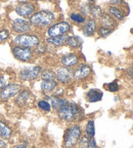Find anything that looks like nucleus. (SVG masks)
Instances as JSON below:
<instances>
[{
    "instance_id": "1",
    "label": "nucleus",
    "mask_w": 133,
    "mask_h": 148,
    "mask_svg": "<svg viewBox=\"0 0 133 148\" xmlns=\"http://www.w3.org/2000/svg\"><path fill=\"white\" fill-rule=\"evenodd\" d=\"M57 18V14L52 10L48 9H41V10L35 11V13L29 18L33 29L38 31H45L47 28L55 23Z\"/></svg>"
},
{
    "instance_id": "2",
    "label": "nucleus",
    "mask_w": 133,
    "mask_h": 148,
    "mask_svg": "<svg viewBox=\"0 0 133 148\" xmlns=\"http://www.w3.org/2000/svg\"><path fill=\"white\" fill-rule=\"evenodd\" d=\"M82 116L83 110L81 109L80 105L76 104V103H72L70 101H69V103L57 109V116L61 120L68 123L79 120L80 118H82Z\"/></svg>"
},
{
    "instance_id": "3",
    "label": "nucleus",
    "mask_w": 133,
    "mask_h": 148,
    "mask_svg": "<svg viewBox=\"0 0 133 148\" xmlns=\"http://www.w3.org/2000/svg\"><path fill=\"white\" fill-rule=\"evenodd\" d=\"M41 41H42V37L36 32L19 34V35H17L12 39L13 45L32 48V49L33 48H35Z\"/></svg>"
},
{
    "instance_id": "4",
    "label": "nucleus",
    "mask_w": 133,
    "mask_h": 148,
    "mask_svg": "<svg viewBox=\"0 0 133 148\" xmlns=\"http://www.w3.org/2000/svg\"><path fill=\"white\" fill-rule=\"evenodd\" d=\"M82 136V130L79 125H72L65 132L63 136V145L65 148H73L77 145Z\"/></svg>"
},
{
    "instance_id": "5",
    "label": "nucleus",
    "mask_w": 133,
    "mask_h": 148,
    "mask_svg": "<svg viewBox=\"0 0 133 148\" xmlns=\"http://www.w3.org/2000/svg\"><path fill=\"white\" fill-rule=\"evenodd\" d=\"M72 31V26L69 22L65 21H59L55 22L51 25L49 28H47L44 32L46 38L48 37H55V36L68 35V33Z\"/></svg>"
},
{
    "instance_id": "6",
    "label": "nucleus",
    "mask_w": 133,
    "mask_h": 148,
    "mask_svg": "<svg viewBox=\"0 0 133 148\" xmlns=\"http://www.w3.org/2000/svg\"><path fill=\"white\" fill-rule=\"evenodd\" d=\"M11 53L15 59L22 62H31L35 58V53L32 48L13 45L11 47Z\"/></svg>"
},
{
    "instance_id": "7",
    "label": "nucleus",
    "mask_w": 133,
    "mask_h": 148,
    "mask_svg": "<svg viewBox=\"0 0 133 148\" xmlns=\"http://www.w3.org/2000/svg\"><path fill=\"white\" fill-rule=\"evenodd\" d=\"M36 10V5L32 1H21L14 6V12L22 18H29L32 16Z\"/></svg>"
},
{
    "instance_id": "8",
    "label": "nucleus",
    "mask_w": 133,
    "mask_h": 148,
    "mask_svg": "<svg viewBox=\"0 0 133 148\" xmlns=\"http://www.w3.org/2000/svg\"><path fill=\"white\" fill-rule=\"evenodd\" d=\"M73 80L76 81H83L89 78L92 75V69L88 63L80 62L78 65H76L74 71H72Z\"/></svg>"
},
{
    "instance_id": "9",
    "label": "nucleus",
    "mask_w": 133,
    "mask_h": 148,
    "mask_svg": "<svg viewBox=\"0 0 133 148\" xmlns=\"http://www.w3.org/2000/svg\"><path fill=\"white\" fill-rule=\"evenodd\" d=\"M42 71L41 65H33L27 66L19 72V78L22 81H33L40 77V73Z\"/></svg>"
},
{
    "instance_id": "10",
    "label": "nucleus",
    "mask_w": 133,
    "mask_h": 148,
    "mask_svg": "<svg viewBox=\"0 0 133 148\" xmlns=\"http://www.w3.org/2000/svg\"><path fill=\"white\" fill-rule=\"evenodd\" d=\"M11 30L15 34H25V33H30L33 32V27L29 20L26 18H15L11 22Z\"/></svg>"
},
{
    "instance_id": "11",
    "label": "nucleus",
    "mask_w": 133,
    "mask_h": 148,
    "mask_svg": "<svg viewBox=\"0 0 133 148\" xmlns=\"http://www.w3.org/2000/svg\"><path fill=\"white\" fill-rule=\"evenodd\" d=\"M22 90L20 84L9 83L6 84L2 89L0 90V99L1 100H8L10 98L18 95L19 92Z\"/></svg>"
},
{
    "instance_id": "12",
    "label": "nucleus",
    "mask_w": 133,
    "mask_h": 148,
    "mask_svg": "<svg viewBox=\"0 0 133 148\" xmlns=\"http://www.w3.org/2000/svg\"><path fill=\"white\" fill-rule=\"evenodd\" d=\"M80 54L76 52H69L65 54L61 55L59 57V63L61 64V66L65 68L72 69L75 68L76 65H78L80 63Z\"/></svg>"
},
{
    "instance_id": "13",
    "label": "nucleus",
    "mask_w": 133,
    "mask_h": 148,
    "mask_svg": "<svg viewBox=\"0 0 133 148\" xmlns=\"http://www.w3.org/2000/svg\"><path fill=\"white\" fill-rule=\"evenodd\" d=\"M55 75H57L55 80H57V83H61L63 85H68V84L73 82V74L71 69L59 66L55 72Z\"/></svg>"
},
{
    "instance_id": "14",
    "label": "nucleus",
    "mask_w": 133,
    "mask_h": 148,
    "mask_svg": "<svg viewBox=\"0 0 133 148\" xmlns=\"http://www.w3.org/2000/svg\"><path fill=\"white\" fill-rule=\"evenodd\" d=\"M98 27L97 21L92 20V18H86L85 23L83 25H81L80 31L83 35L86 36V37H92V36L95 35L96 29Z\"/></svg>"
},
{
    "instance_id": "15",
    "label": "nucleus",
    "mask_w": 133,
    "mask_h": 148,
    "mask_svg": "<svg viewBox=\"0 0 133 148\" xmlns=\"http://www.w3.org/2000/svg\"><path fill=\"white\" fill-rule=\"evenodd\" d=\"M34 99V96L29 90H21L15 98V103L20 107H25L29 105Z\"/></svg>"
},
{
    "instance_id": "16",
    "label": "nucleus",
    "mask_w": 133,
    "mask_h": 148,
    "mask_svg": "<svg viewBox=\"0 0 133 148\" xmlns=\"http://www.w3.org/2000/svg\"><path fill=\"white\" fill-rule=\"evenodd\" d=\"M98 26H103V27H107V28H111L115 30L117 27H118L119 23L115 20V18L112 16L111 14H109L108 12H105L101 14V16L99 18V20L97 21Z\"/></svg>"
},
{
    "instance_id": "17",
    "label": "nucleus",
    "mask_w": 133,
    "mask_h": 148,
    "mask_svg": "<svg viewBox=\"0 0 133 148\" xmlns=\"http://www.w3.org/2000/svg\"><path fill=\"white\" fill-rule=\"evenodd\" d=\"M107 12L111 14L117 22H123L126 18V12L122 6H113V5H109L107 8Z\"/></svg>"
},
{
    "instance_id": "18",
    "label": "nucleus",
    "mask_w": 133,
    "mask_h": 148,
    "mask_svg": "<svg viewBox=\"0 0 133 148\" xmlns=\"http://www.w3.org/2000/svg\"><path fill=\"white\" fill-rule=\"evenodd\" d=\"M69 35H61V36H55V37H48L44 40L46 44L48 46H51V47H61V46H65L67 43V39H68Z\"/></svg>"
},
{
    "instance_id": "19",
    "label": "nucleus",
    "mask_w": 133,
    "mask_h": 148,
    "mask_svg": "<svg viewBox=\"0 0 133 148\" xmlns=\"http://www.w3.org/2000/svg\"><path fill=\"white\" fill-rule=\"evenodd\" d=\"M45 99H47V100H49L48 102L50 103V106L53 107L54 109H59L61 108V106H63V105H65L67 103H69L68 100H65V99H63V98L61 97H57V96H54V95H51V96H47V97H45Z\"/></svg>"
},
{
    "instance_id": "20",
    "label": "nucleus",
    "mask_w": 133,
    "mask_h": 148,
    "mask_svg": "<svg viewBox=\"0 0 133 148\" xmlns=\"http://www.w3.org/2000/svg\"><path fill=\"white\" fill-rule=\"evenodd\" d=\"M65 45L68 46L69 48H71V49H73V50H76V49L81 48V46L83 45V40L81 37L76 36V35L69 36L68 39H67Z\"/></svg>"
},
{
    "instance_id": "21",
    "label": "nucleus",
    "mask_w": 133,
    "mask_h": 148,
    "mask_svg": "<svg viewBox=\"0 0 133 148\" xmlns=\"http://www.w3.org/2000/svg\"><path fill=\"white\" fill-rule=\"evenodd\" d=\"M57 88V80H42L41 82V90L42 92L48 94L52 93L55 89Z\"/></svg>"
},
{
    "instance_id": "22",
    "label": "nucleus",
    "mask_w": 133,
    "mask_h": 148,
    "mask_svg": "<svg viewBox=\"0 0 133 148\" xmlns=\"http://www.w3.org/2000/svg\"><path fill=\"white\" fill-rule=\"evenodd\" d=\"M103 91H101L99 89H91L87 92L86 94V98L89 102L93 103V102H98L103 99Z\"/></svg>"
},
{
    "instance_id": "23",
    "label": "nucleus",
    "mask_w": 133,
    "mask_h": 148,
    "mask_svg": "<svg viewBox=\"0 0 133 148\" xmlns=\"http://www.w3.org/2000/svg\"><path fill=\"white\" fill-rule=\"evenodd\" d=\"M103 13V9L101 8L99 5L95 4V3L90 4V12H89V18H90L98 21Z\"/></svg>"
},
{
    "instance_id": "24",
    "label": "nucleus",
    "mask_w": 133,
    "mask_h": 148,
    "mask_svg": "<svg viewBox=\"0 0 133 148\" xmlns=\"http://www.w3.org/2000/svg\"><path fill=\"white\" fill-rule=\"evenodd\" d=\"M12 131L9 128V126L5 122L0 121V137L3 140H7L11 137Z\"/></svg>"
},
{
    "instance_id": "25",
    "label": "nucleus",
    "mask_w": 133,
    "mask_h": 148,
    "mask_svg": "<svg viewBox=\"0 0 133 148\" xmlns=\"http://www.w3.org/2000/svg\"><path fill=\"white\" fill-rule=\"evenodd\" d=\"M69 16H70V20L72 21L74 24L79 25V26L84 24L86 18H85L84 15L81 14L79 11H72V12L69 13Z\"/></svg>"
},
{
    "instance_id": "26",
    "label": "nucleus",
    "mask_w": 133,
    "mask_h": 148,
    "mask_svg": "<svg viewBox=\"0 0 133 148\" xmlns=\"http://www.w3.org/2000/svg\"><path fill=\"white\" fill-rule=\"evenodd\" d=\"M114 31H115L114 29L107 28V27H103V26H98L97 29H96L95 34H97L98 37H101V38H108L111 34H113Z\"/></svg>"
},
{
    "instance_id": "27",
    "label": "nucleus",
    "mask_w": 133,
    "mask_h": 148,
    "mask_svg": "<svg viewBox=\"0 0 133 148\" xmlns=\"http://www.w3.org/2000/svg\"><path fill=\"white\" fill-rule=\"evenodd\" d=\"M48 48L49 46L44 41H41L35 48H33V50H34L35 55H45L48 52Z\"/></svg>"
},
{
    "instance_id": "28",
    "label": "nucleus",
    "mask_w": 133,
    "mask_h": 148,
    "mask_svg": "<svg viewBox=\"0 0 133 148\" xmlns=\"http://www.w3.org/2000/svg\"><path fill=\"white\" fill-rule=\"evenodd\" d=\"M40 77H41L42 80H55L57 78V75H55V72L51 69H45V70H42L41 73H40Z\"/></svg>"
},
{
    "instance_id": "29",
    "label": "nucleus",
    "mask_w": 133,
    "mask_h": 148,
    "mask_svg": "<svg viewBox=\"0 0 133 148\" xmlns=\"http://www.w3.org/2000/svg\"><path fill=\"white\" fill-rule=\"evenodd\" d=\"M85 133L86 136L88 138H94V135H95V126H94V121L93 120H89L87 121V124H86L85 127Z\"/></svg>"
},
{
    "instance_id": "30",
    "label": "nucleus",
    "mask_w": 133,
    "mask_h": 148,
    "mask_svg": "<svg viewBox=\"0 0 133 148\" xmlns=\"http://www.w3.org/2000/svg\"><path fill=\"white\" fill-rule=\"evenodd\" d=\"M78 11L81 13L82 15H84L85 18L89 16V12H90V3L87 2H83L81 3L78 6Z\"/></svg>"
},
{
    "instance_id": "31",
    "label": "nucleus",
    "mask_w": 133,
    "mask_h": 148,
    "mask_svg": "<svg viewBox=\"0 0 133 148\" xmlns=\"http://www.w3.org/2000/svg\"><path fill=\"white\" fill-rule=\"evenodd\" d=\"M10 38V31L6 28L0 29V44H3Z\"/></svg>"
},
{
    "instance_id": "32",
    "label": "nucleus",
    "mask_w": 133,
    "mask_h": 148,
    "mask_svg": "<svg viewBox=\"0 0 133 148\" xmlns=\"http://www.w3.org/2000/svg\"><path fill=\"white\" fill-rule=\"evenodd\" d=\"M38 107L43 111H46V112H49L51 110L50 103L48 102L47 100H39L38 101Z\"/></svg>"
},
{
    "instance_id": "33",
    "label": "nucleus",
    "mask_w": 133,
    "mask_h": 148,
    "mask_svg": "<svg viewBox=\"0 0 133 148\" xmlns=\"http://www.w3.org/2000/svg\"><path fill=\"white\" fill-rule=\"evenodd\" d=\"M119 84H118V81L115 80L111 83H109L107 85V89L109 90L110 92H118L119 91Z\"/></svg>"
},
{
    "instance_id": "34",
    "label": "nucleus",
    "mask_w": 133,
    "mask_h": 148,
    "mask_svg": "<svg viewBox=\"0 0 133 148\" xmlns=\"http://www.w3.org/2000/svg\"><path fill=\"white\" fill-rule=\"evenodd\" d=\"M125 0H111L110 1V5H113V6H122L125 5Z\"/></svg>"
},
{
    "instance_id": "35",
    "label": "nucleus",
    "mask_w": 133,
    "mask_h": 148,
    "mask_svg": "<svg viewBox=\"0 0 133 148\" xmlns=\"http://www.w3.org/2000/svg\"><path fill=\"white\" fill-rule=\"evenodd\" d=\"M88 141H89V138H88L87 136H83V137L81 136V137H80V140H79L78 143H80V145L82 146V147H84V146L87 145Z\"/></svg>"
},
{
    "instance_id": "36",
    "label": "nucleus",
    "mask_w": 133,
    "mask_h": 148,
    "mask_svg": "<svg viewBox=\"0 0 133 148\" xmlns=\"http://www.w3.org/2000/svg\"><path fill=\"white\" fill-rule=\"evenodd\" d=\"M96 147H97V145H96L95 139L94 138H90L87 145H86V148H96Z\"/></svg>"
},
{
    "instance_id": "37",
    "label": "nucleus",
    "mask_w": 133,
    "mask_h": 148,
    "mask_svg": "<svg viewBox=\"0 0 133 148\" xmlns=\"http://www.w3.org/2000/svg\"><path fill=\"white\" fill-rule=\"evenodd\" d=\"M6 85V78L3 74H0V90Z\"/></svg>"
},
{
    "instance_id": "38",
    "label": "nucleus",
    "mask_w": 133,
    "mask_h": 148,
    "mask_svg": "<svg viewBox=\"0 0 133 148\" xmlns=\"http://www.w3.org/2000/svg\"><path fill=\"white\" fill-rule=\"evenodd\" d=\"M28 147V142H22V143H20V144H18V145H15L14 147H12V148H27Z\"/></svg>"
},
{
    "instance_id": "39",
    "label": "nucleus",
    "mask_w": 133,
    "mask_h": 148,
    "mask_svg": "<svg viewBox=\"0 0 133 148\" xmlns=\"http://www.w3.org/2000/svg\"><path fill=\"white\" fill-rule=\"evenodd\" d=\"M7 144L5 142V140L3 139H0V148H6Z\"/></svg>"
},
{
    "instance_id": "40",
    "label": "nucleus",
    "mask_w": 133,
    "mask_h": 148,
    "mask_svg": "<svg viewBox=\"0 0 133 148\" xmlns=\"http://www.w3.org/2000/svg\"><path fill=\"white\" fill-rule=\"evenodd\" d=\"M33 1H42V2H53L54 0H33Z\"/></svg>"
},
{
    "instance_id": "41",
    "label": "nucleus",
    "mask_w": 133,
    "mask_h": 148,
    "mask_svg": "<svg viewBox=\"0 0 133 148\" xmlns=\"http://www.w3.org/2000/svg\"><path fill=\"white\" fill-rule=\"evenodd\" d=\"M84 2H87V3L92 4V3H95V0H84Z\"/></svg>"
},
{
    "instance_id": "42",
    "label": "nucleus",
    "mask_w": 133,
    "mask_h": 148,
    "mask_svg": "<svg viewBox=\"0 0 133 148\" xmlns=\"http://www.w3.org/2000/svg\"><path fill=\"white\" fill-rule=\"evenodd\" d=\"M69 1H72V2H77L78 0H69Z\"/></svg>"
},
{
    "instance_id": "43",
    "label": "nucleus",
    "mask_w": 133,
    "mask_h": 148,
    "mask_svg": "<svg viewBox=\"0 0 133 148\" xmlns=\"http://www.w3.org/2000/svg\"><path fill=\"white\" fill-rule=\"evenodd\" d=\"M80 148H86V147H80Z\"/></svg>"
}]
</instances>
